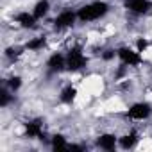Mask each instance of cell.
I'll list each match as a JSON object with an SVG mask.
<instances>
[{"label":"cell","mask_w":152,"mask_h":152,"mask_svg":"<svg viewBox=\"0 0 152 152\" xmlns=\"http://www.w3.org/2000/svg\"><path fill=\"white\" fill-rule=\"evenodd\" d=\"M113 56H115V52H113V50H107V52L104 54V59H111Z\"/></svg>","instance_id":"cell-19"},{"label":"cell","mask_w":152,"mask_h":152,"mask_svg":"<svg viewBox=\"0 0 152 152\" xmlns=\"http://www.w3.org/2000/svg\"><path fill=\"white\" fill-rule=\"evenodd\" d=\"M75 93H77V91H75V88L68 86V88H64V90H63V93H61V100L68 104V102H72V100L75 99Z\"/></svg>","instance_id":"cell-13"},{"label":"cell","mask_w":152,"mask_h":152,"mask_svg":"<svg viewBox=\"0 0 152 152\" xmlns=\"http://www.w3.org/2000/svg\"><path fill=\"white\" fill-rule=\"evenodd\" d=\"M48 7H50V4L47 2V0H41V2H38V4H36V7H34V13H32V15H34L36 18H43V16L48 13Z\"/></svg>","instance_id":"cell-11"},{"label":"cell","mask_w":152,"mask_h":152,"mask_svg":"<svg viewBox=\"0 0 152 152\" xmlns=\"http://www.w3.org/2000/svg\"><path fill=\"white\" fill-rule=\"evenodd\" d=\"M7 102H9V95H7V91H6V90H2V107H6V106H7Z\"/></svg>","instance_id":"cell-17"},{"label":"cell","mask_w":152,"mask_h":152,"mask_svg":"<svg viewBox=\"0 0 152 152\" xmlns=\"http://www.w3.org/2000/svg\"><path fill=\"white\" fill-rule=\"evenodd\" d=\"M136 141H138L136 134H127V136L120 138V145H122L124 148H132V147L136 145Z\"/></svg>","instance_id":"cell-12"},{"label":"cell","mask_w":152,"mask_h":152,"mask_svg":"<svg viewBox=\"0 0 152 152\" xmlns=\"http://www.w3.org/2000/svg\"><path fill=\"white\" fill-rule=\"evenodd\" d=\"M52 147L57 150V148H68V145H66V140L63 138V136H54V140H52Z\"/></svg>","instance_id":"cell-15"},{"label":"cell","mask_w":152,"mask_h":152,"mask_svg":"<svg viewBox=\"0 0 152 152\" xmlns=\"http://www.w3.org/2000/svg\"><path fill=\"white\" fill-rule=\"evenodd\" d=\"M118 57L122 59L124 64H129V66H134V64H138L141 61L140 54L134 52V50H131V48H127V47H124V48L118 50Z\"/></svg>","instance_id":"cell-4"},{"label":"cell","mask_w":152,"mask_h":152,"mask_svg":"<svg viewBox=\"0 0 152 152\" xmlns=\"http://www.w3.org/2000/svg\"><path fill=\"white\" fill-rule=\"evenodd\" d=\"M20 84H22V79H20V77H11V79H9V88H11L13 91L18 90Z\"/></svg>","instance_id":"cell-16"},{"label":"cell","mask_w":152,"mask_h":152,"mask_svg":"<svg viewBox=\"0 0 152 152\" xmlns=\"http://www.w3.org/2000/svg\"><path fill=\"white\" fill-rule=\"evenodd\" d=\"M150 106L148 104H145V102H140V104H134L129 111H127V116L129 118H132V120H143V118H147L148 115H150Z\"/></svg>","instance_id":"cell-3"},{"label":"cell","mask_w":152,"mask_h":152,"mask_svg":"<svg viewBox=\"0 0 152 152\" xmlns=\"http://www.w3.org/2000/svg\"><path fill=\"white\" fill-rule=\"evenodd\" d=\"M125 6L136 15H143V13H147L150 9L148 0H125Z\"/></svg>","instance_id":"cell-6"},{"label":"cell","mask_w":152,"mask_h":152,"mask_svg":"<svg viewBox=\"0 0 152 152\" xmlns=\"http://www.w3.org/2000/svg\"><path fill=\"white\" fill-rule=\"evenodd\" d=\"M45 43H47L45 38H36V39H32V41L27 43V48H29V50H39V48L45 47Z\"/></svg>","instance_id":"cell-14"},{"label":"cell","mask_w":152,"mask_h":152,"mask_svg":"<svg viewBox=\"0 0 152 152\" xmlns=\"http://www.w3.org/2000/svg\"><path fill=\"white\" fill-rule=\"evenodd\" d=\"M83 66H86V57L83 56V52L79 48H72L68 52V57H66V68L72 72H77Z\"/></svg>","instance_id":"cell-2"},{"label":"cell","mask_w":152,"mask_h":152,"mask_svg":"<svg viewBox=\"0 0 152 152\" xmlns=\"http://www.w3.org/2000/svg\"><path fill=\"white\" fill-rule=\"evenodd\" d=\"M25 129H27V134L31 138H41L43 136V131H41V124L39 122H29V124H25Z\"/></svg>","instance_id":"cell-9"},{"label":"cell","mask_w":152,"mask_h":152,"mask_svg":"<svg viewBox=\"0 0 152 152\" xmlns=\"http://www.w3.org/2000/svg\"><path fill=\"white\" fill-rule=\"evenodd\" d=\"M16 22H18L22 27L31 29V27H34V23H36V16H34V15H29V13H20V15L16 16Z\"/></svg>","instance_id":"cell-8"},{"label":"cell","mask_w":152,"mask_h":152,"mask_svg":"<svg viewBox=\"0 0 152 152\" xmlns=\"http://www.w3.org/2000/svg\"><path fill=\"white\" fill-rule=\"evenodd\" d=\"M64 66V57L61 54H54L50 59H48V68L50 70H61Z\"/></svg>","instance_id":"cell-10"},{"label":"cell","mask_w":152,"mask_h":152,"mask_svg":"<svg viewBox=\"0 0 152 152\" xmlns=\"http://www.w3.org/2000/svg\"><path fill=\"white\" fill-rule=\"evenodd\" d=\"M97 145H99L100 148L113 150L115 145H116V136H113V134H102V136L97 140Z\"/></svg>","instance_id":"cell-7"},{"label":"cell","mask_w":152,"mask_h":152,"mask_svg":"<svg viewBox=\"0 0 152 152\" xmlns=\"http://www.w3.org/2000/svg\"><path fill=\"white\" fill-rule=\"evenodd\" d=\"M75 22V13L72 11H63L61 15H57V18L54 20V27L59 31V29H66V27H72Z\"/></svg>","instance_id":"cell-5"},{"label":"cell","mask_w":152,"mask_h":152,"mask_svg":"<svg viewBox=\"0 0 152 152\" xmlns=\"http://www.w3.org/2000/svg\"><path fill=\"white\" fill-rule=\"evenodd\" d=\"M138 48H140V50H145V48H147V41H145V39H140V41H138Z\"/></svg>","instance_id":"cell-18"},{"label":"cell","mask_w":152,"mask_h":152,"mask_svg":"<svg viewBox=\"0 0 152 152\" xmlns=\"http://www.w3.org/2000/svg\"><path fill=\"white\" fill-rule=\"evenodd\" d=\"M107 11H109V6L106 2H91L79 9V18L83 22H91V20H99Z\"/></svg>","instance_id":"cell-1"}]
</instances>
